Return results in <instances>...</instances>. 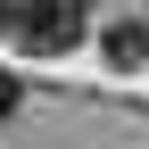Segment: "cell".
<instances>
[{"label": "cell", "mask_w": 149, "mask_h": 149, "mask_svg": "<svg viewBox=\"0 0 149 149\" xmlns=\"http://www.w3.org/2000/svg\"><path fill=\"white\" fill-rule=\"evenodd\" d=\"M100 58L116 66V74L149 66V25H141V17H116V25H100Z\"/></svg>", "instance_id": "obj_2"}, {"label": "cell", "mask_w": 149, "mask_h": 149, "mask_svg": "<svg viewBox=\"0 0 149 149\" xmlns=\"http://www.w3.org/2000/svg\"><path fill=\"white\" fill-rule=\"evenodd\" d=\"M17 108H25V83H17V66H0V124H8Z\"/></svg>", "instance_id": "obj_3"}, {"label": "cell", "mask_w": 149, "mask_h": 149, "mask_svg": "<svg viewBox=\"0 0 149 149\" xmlns=\"http://www.w3.org/2000/svg\"><path fill=\"white\" fill-rule=\"evenodd\" d=\"M8 33L33 58H66L91 33V0H8Z\"/></svg>", "instance_id": "obj_1"}, {"label": "cell", "mask_w": 149, "mask_h": 149, "mask_svg": "<svg viewBox=\"0 0 149 149\" xmlns=\"http://www.w3.org/2000/svg\"><path fill=\"white\" fill-rule=\"evenodd\" d=\"M0 33H8V0H0Z\"/></svg>", "instance_id": "obj_4"}]
</instances>
